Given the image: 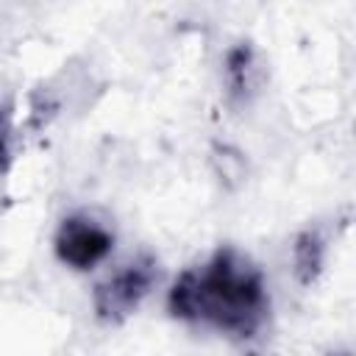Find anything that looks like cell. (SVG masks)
<instances>
[{
    "label": "cell",
    "instance_id": "cell-1",
    "mask_svg": "<svg viewBox=\"0 0 356 356\" xmlns=\"http://www.w3.org/2000/svg\"><path fill=\"white\" fill-rule=\"evenodd\" d=\"M167 312L234 339H253L270 317V292L259 264L225 245L186 267L167 292Z\"/></svg>",
    "mask_w": 356,
    "mask_h": 356
},
{
    "label": "cell",
    "instance_id": "cell-2",
    "mask_svg": "<svg viewBox=\"0 0 356 356\" xmlns=\"http://www.w3.org/2000/svg\"><path fill=\"white\" fill-rule=\"evenodd\" d=\"M156 278H159V270L150 256H139L122 264L117 273H111L95 286L92 292L95 317L106 325H120L142 306V300L156 286Z\"/></svg>",
    "mask_w": 356,
    "mask_h": 356
},
{
    "label": "cell",
    "instance_id": "cell-3",
    "mask_svg": "<svg viewBox=\"0 0 356 356\" xmlns=\"http://www.w3.org/2000/svg\"><path fill=\"white\" fill-rule=\"evenodd\" d=\"M56 259L78 273H86L103 264L114 250V231L86 211L67 214L53 236Z\"/></svg>",
    "mask_w": 356,
    "mask_h": 356
},
{
    "label": "cell",
    "instance_id": "cell-4",
    "mask_svg": "<svg viewBox=\"0 0 356 356\" xmlns=\"http://www.w3.org/2000/svg\"><path fill=\"white\" fill-rule=\"evenodd\" d=\"M225 92L234 103H248L261 86V64L250 42H239L225 50L222 58Z\"/></svg>",
    "mask_w": 356,
    "mask_h": 356
},
{
    "label": "cell",
    "instance_id": "cell-5",
    "mask_svg": "<svg viewBox=\"0 0 356 356\" xmlns=\"http://www.w3.org/2000/svg\"><path fill=\"white\" fill-rule=\"evenodd\" d=\"M325 236L317 228H303L292 242V273L300 286H312L325 267Z\"/></svg>",
    "mask_w": 356,
    "mask_h": 356
},
{
    "label": "cell",
    "instance_id": "cell-6",
    "mask_svg": "<svg viewBox=\"0 0 356 356\" xmlns=\"http://www.w3.org/2000/svg\"><path fill=\"white\" fill-rule=\"evenodd\" d=\"M14 161V111L11 106H0V172H8Z\"/></svg>",
    "mask_w": 356,
    "mask_h": 356
}]
</instances>
